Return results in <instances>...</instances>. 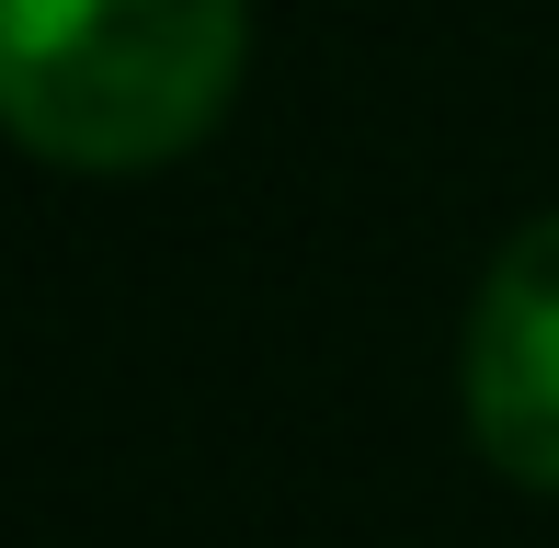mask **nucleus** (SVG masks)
<instances>
[{
	"instance_id": "nucleus-1",
	"label": "nucleus",
	"mask_w": 559,
	"mask_h": 548,
	"mask_svg": "<svg viewBox=\"0 0 559 548\" xmlns=\"http://www.w3.org/2000/svg\"><path fill=\"white\" fill-rule=\"evenodd\" d=\"M251 0H0V127L58 171H148L228 115Z\"/></svg>"
},
{
	"instance_id": "nucleus-2",
	"label": "nucleus",
	"mask_w": 559,
	"mask_h": 548,
	"mask_svg": "<svg viewBox=\"0 0 559 548\" xmlns=\"http://www.w3.org/2000/svg\"><path fill=\"white\" fill-rule=\"evenodd\" d=\"M468 434L502 480L559 491V217L502 240V263L479 274L468 309Z\"/></svg>"
}]
</instances>
